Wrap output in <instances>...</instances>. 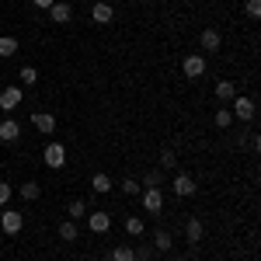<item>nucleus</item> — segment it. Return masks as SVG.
Here are the masks:
<instances>
[{
    "label": "nucleus",
    "mask_w": 261,
    "mask_h": 261,
    "mask_svg": "<svg viewBox=\"0 0 261 261\" xmlns=\"http://www.w3.org/2000/svg\"><path fill=\"white\" fill-rule=\"evenodd\" d=\"M181 70H185V77H188V81H199L202 73H205V60H202L199 53H192V56H185V60H181Z\"/></svg>",
    "instance_id": "4"
},
{
    "label": "nucleus",
    "mask_w": 261,
    "mask_h": 261,
    "mask_svg": "<svg viewBox=\"0 0 261 261\" xmlns=\"http://www.w3.org/2000/svg\"><path fill=\"white\" fill-rule=\"evenodd\" d=\"M202 237H205L202 220H195V216H192V220H185V241H188V244H199Z\"/></svg>",
    "instance_id": "12"
},
{
    "label": "nucleus",
    "mask_w": 261,
    "mask_h": 261,
    "mask_svg": "<svg viewBox=\"0 0 261 261\" xmlns=\"http://www.w3.org/2000/svg\"><path fill=\"white\" fill-rule=\"evenodd\" d=\"M171 188H174L178 199H192V195H195V178H192V174H174Z\"/></svg>",
    "instance_id": "6"
},
{
    "label": "nucleus",
    "mask_w": 261,
    "mask_h": 261,
    "mask_svg": "<svg viewBox=\"0 0 261 261\" xmlns=\"http://www.w3.org/2000/svg\"><path fill=\"white\" fill-rule=\"evenodd\" d=\"M244 11H247V18H261V0H247Z\"/></svg>",
    "instance_id": "30"
},
{
    "label": "nucleus",
    "mask_w": 261,
    "mask_h": 261,
    "mask_svg": "<svg viewBox=\"0 0 261 261\" xmlns=\"http://www.w3.org/2000/svg\"><path fill=\"white\" fill-rule=\"evenodd\" d=\"M63 164H66V146H63V143H49V146H45V167L60 171Z\"/></svg>",
    "instance_id": "5"
},
{
    "label": "nucleus",
    "mask_w": 261,
    "mask_h": 261,
    "mask_svg": "<svg viewBox=\"0 0 261 261\" xmlns=\"http://www.w3.org/2000/svg\"><path fill=\"white\" fill-rule=\"evenodd\" d=\"M133 258H136V261H150V258H153V244H140V247H133Z\"/></svg>",
    "instance_id": "27"
},
{
    "label": "nucleus",
    "mask_w": 261,
    "mask_h": 261,
    "mask_svg": "<svg viewBox=\"0 0 261 261\" xmlns=\"http://www.w3.org/2000/svg\"><path fill=\"white\" fill-rule=\"evenodd\" d=\"M108 226H112V216H108V213H87V230H91V233H105V230H108Z\"/></svg>",
    "instance_id": "9"
},
{
    "label": "nucleus",
    "mask_w": 261,
    "mask_h": 261,
    "mask_svg": "<svg viewBox=\"0 0 261 261\" xmlns=\"http://www.w3.org/2000/svg\"><path fill=\"white\" fill-rule=\"evenodd\" d=\"M153 247H157V251H171V247H174V237H171L167 230H157V237H153Z\"/></svg>",
    "instance_id": "22"
},
{
    "label": "nucleus",
    "mask_w": 261,
    "mask_h": 261,
    "mask_svg": "<svg viewBox=\"0 0 261 261\" xmlns=\"http://www.w3.org/2000/svg\"><path fill=\"white\" fill-rule=\"evenodd\" d=\"M119 188H122V192H125V195H140V192H143V185H140V181H136V178H125V181H122V185H119Z\"/></svg>",
    "instance_id": "28"
},
{
    "label": "nucleus",
    "mask_w": 261,
    "mask_h": 261,
    "mask_svg": "<svg viewBox=\"0 0 261 261\" xmlns=\"http://www.w3.org/2000/svg\"><path fill=\"white\" fill-rule=\"evenodd\" d=\"M112 261H136L133 258V247H129V244H115V247H112Z\"/></svg>",
    "instance_id": "23"
},
{
    "label": "nucleus",
    "mask_w": 261,
    "mask_h": 261,
    "mask_svg": "<svg viewBox=\"0 0 261 261\" xmlns=\"http://www.w3.org/2000/svg\"><path fill=\"white\" fill-rule=\"evenodd\" d=\"M49 18L56 21V24H66V21L73 18V7H70V4H63V0H56V4L49 7Z\"/></svg>",
    "instance_id": "13"
},
{
    "label": "nucleus",
    "mask_w": 261,
    "mask_h": 261,
    "mask_svg": "<svg viewBox=\"0 0 261 261\" xmlns=\"http://www.w3.org/2000/svg\"><path fill=\"white\" fill-rule=\"evenodd\" d=\"M21 226H24V216H21L18 209H4V213H0V230H4L7 237L21 233Z\"/></svg>",
    "instance_id": "2"
},
{
    "label": "nucleus",
    "mask_w": 261,
    "mask_h": 261,
    "mask_svg": "<svg viewBox=\"0 0 261 261\" xmlns=\"http://www.w3.org/2000/svg\"><path fill=\"white\" fill-rule=\"evenodd\" d=\"M18 195H21L24 202H35V199L42 195V185H39V181H24V185L18 188Z\"/></svg>",
    "instance_id": "18"
},
{
    "label": "nucleus",
    "mask_w": 261,
    "mask_h": 261,
    "mask_svg": "<svg viewBox=\"0 0 261 261\" xmlns=\"http://www.w3.org/2000/svg\"><path fill=\"white\" fill-rule=\"evenodd\" d=\"M213 122H216V129H230V125H233V115H230V108H216Z\"/></svg>",
    "instance_id": "21"
},
{
    "label": "nucleus",
    "mask_w": 261,
    "mask_h": 261,
    "mask_svg": "<svg viewBox=\"0 0 261 261\" xmlns=\"http://www.w3.org/2000/svg\"><path fill=\"white\" fill-rule=\"evenodd\" d=\"M112 18H115V7H112V4L98 0V4L91 7V21H94V24H108Z\"/></svg>",
    "instance_id": "8"
},
{
    "label": "nucleus",
    "mask_w": 261,
    "mask_h": 261,
    "mask_svg": "<svg viewBox=\"0 0 261 261\" xmlns=\"http://www.w3.org/2000/svg\"><path fill=\"white\" fill-rule=\"evenodd\" d=\"M77 237H81V226H77V220H63V223H60V241L73 244Z\"/></svg>",
    "instance_id": "15"
},
{
    "label": "nucleus",
    "mask_w": 261,
    "mask_h": 261,
    "mask_svg": "<svg viewBox=\"0 0 261 261\" xmlns=\"http://www.w3.org/2000/svg\"><path fill=\"white\" fill-rule=\"evenodd\" d=\"M32 125H35L39 133L49 136V133H56V115H49V112H35V115H32Z\"/></svg>",
    "instance_id": "11"
},
{
    "label": "nucleus",
    "mask_w": 261,
    "mask_h": 261,
    "mask_svg": "<svg viewBox=\"0 0 261 261\" xmlns=\"http://www.w3.org/2000/svg\"><path fill=\"white\" fill-rule=\"evenodd\" d=\"M18 53V39H11V35H0V56L7 60V56H14Z\"/></svg>",
    "instance_id": "24"
},
{
    "label": "nucleus",
    "mask_w": 261,
    "mask_h": 261,
    "mask_svg": "<svg viewBox=\"0 0 261 261\" xmlns=\"http://www.w3.org/2000/svg\"><path fill=\"white\" fill-rule=\"evenodd\" d=\"M91 192H94V195H108V192H112V178H108V174H94V178H91Z\"/></svg>",
    "instance_id": "19"
},
{
    "label": "nucleus",
    "mask_w": 261,
    "mask_h": 261,
    "mask_svg": "<svg viewBox=\"0 0 261 261\" xmlns=\"http://www.w3.org/2000/svg\"><path fill=\"white\" fill-rule=\"evenodd\" d=\"M230 105H233V108H230V115H233V119H241V122H254V115H258V101L247 98V94H237Z\"/></svg>",
    "instance_id": "1"
},
{
    "label": "nucleus",
    "mask_w": 261,
    "mask_h": 261,
    "mask_svg": "<svg viewBox=\"0 0 261 261\" xmlns=\"http://www.w3.org/2000/svg\"><path fill=\"white\" fill-rule=\"evenodd\" d=\"M122 226H125V233H129V237H143V233H146L143 216H125V223H122Z\"/></svg>",
    "instance_id": "16"
},
{
    "label": "nucleus",
    "mask_w": 261,
    "mask_h": 261,
    "mask_svg": "<svg viewBox=\"0 0 261 261\" xmlns=\"http://www.w3.org/2000/svg\"><path fill=\"white\" fill-rule=\"evenodd\" d=\"M140 185H143V188H161V185H164V171H161V167H150V171L140 178Z\"/></svg>",
    "instance_id": "17"
},
{
    "label": "nucleus",
    "mask_w": 261,
    "mask_h": 261,
    "mask_svg": "<svg viewBox=\"0 0 261 261\" xmlns=\"http://www.w3.org/2000/svg\"><path fill=\"white\" fill-rule=\"evenodd\" d=\"M21 84H24V87H32V84H39V70H35V66H21Z\"/></svg>",
    "instance_id": "25"
},
{
    "label": "nucleus",
    "mask_w": 261,
    "mask_h": 261,
    "mask_svg": "<svg viewBox=\"0 0 261 261\" xmlns=\"http://www.w3.org/2000/svg\"><path fill=\"white\" fill-rule=\"evenodd\" d=\"M32 4H35V7H42V11H49V7H53L56 0H32Z\"/></svg>",
    "instance_id": "32"
},
{
    "label": "nucleus",
    "mask_w": 261,
    "mask_h": 261,
    "mask_svg": "<svg viewBox=\"0 0 261 261\" xmlns=\"http://www.w3.org/2000/svg\"><path fill=\"white\" fill-rule=\"evenodd\" d=\"M199 45L205 49V53H216V49L223 45V35L216 32V28H205V32L199 35Z\"/></svg>",
    "instance_id": "10"
},
{
    "label": "nucleus",
    "mask_w": 261,
    "mask_h": 261,
    "mask_svg": "<svg viewBox=\"0 0 261 261\" xmlns=\"http://www.w3.org/2000/svg\"><path fill=\"white\" fill-rule=\"evenodd\" d=\"M161 167H164V171H174V167H178V157H174V150H164V153H161Z\"/></svg>",
    "instance_id": "29"
},
{
    "label": "nucleus",
    "mask_w": 261,
    "mask_h": 261,
    "mask_svg": "<svg viewBox=\"0 0 261 261\" xmlns=\"http://www.w3.org/2000/svg\"><path fill=\"white\" fill-rule=\"evenodd\" d=\"M216 98H220V101H233V98H237V84H233V81H220V84H216Z\"/></svg>",
    "instance_id": "20"
},
{
    "label": "nucleus",
    "mask_w": 261,
    "mask_h": 261,
    "mask_svg": "<svg viewBox=\"0 0 261 261\" xmlns=\"http://www.w3.org/2000/svg\"><path fill=\"white\" fill-rule=\"evenodd\" d=\"M21 101H24V91H21L18 84H14V87H4V91H0V112H14Z\"/></svg>",
    "instance_id": "3"
},
{
    "label": "nucleus",
    "mask_w": 261,
    "mask_h": 261,
    "mask_svg": "<svg viewBox=\"0 0 261 261\" xmlns=\"http://www.w3.org/2000/svg\"><path fill=\"white\" fill-rule=\"evenodd\" d=\"M140 199H143V209H146V213H161L164 209V192L161 188H143Z\"/></svg>",
    "instance_id": "7"
},
{
    "label": "nucleus",
    "mask_w": 261,
    "mask_h": 261,
    "mask_svg": "<svg viewBox=\"0 0 261 261\" xmlns=\"http://www.w3.org/2000/svg\"><path fill=\"white\" fill-rule=\"evenodd\" d=\"M66 213H70V220H81V216H87V202H84V199H73Z\"/></svg>",
    "instance_id": "26"
},
{
    "label": "nucleus",
    "mask_w": 261,
    "mask_h": 261,
    "mask_svg": "<svg viewBox=\"0 0 261 261\" xmlns=\"http://www.w3.org/2000/svg\"><path fill=\"white\" fill-rule=\"evenodd\" d=\"M18 136H21V125L14 119H4V122H0V140H4V143H14Z\"/></svg>",
    "instance_id": "14"
},
{
    "label": "nucleus",
    "mask_w": 261,
    "mask_h": 261,
    "mask_svg": "<svg viewBox=\"0 0 261 261\" xmlns=\"http://www.w3.org/2000/svg\"><path fill=\"white\" fill-rule=\"evenodd\" d=\"M11 195H14V188H11L7 181H0V205H7V202H11Z\"/></svg>",
    "instance_id": "31"
}]
</instances>
